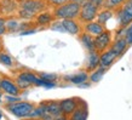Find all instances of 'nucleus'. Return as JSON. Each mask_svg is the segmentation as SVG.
Masks as SVG:
<instances>
[{"label":"nucleus","instance_id":"f257e3e1","mask_svg":"<svg viewBox=\"0 0 132 120\" xmlns=\"http://www.w3.org/2000/svg\"><path fill=\"white\" fill-rule=\"evenodd\" d=\"M48 9L50 7L45 0H20L17 17L23 21H34L40 12Z\"/></svg>","mask_w":132,"mask_h":120},{"label":"nucleus","instance_id":"f03ea898","mask_svg":"<svg viewBox=\"0 0 132 120\" xmlns=\"http://www.w3.org/2000/svg\"><path fill=\"white\" fill-rule=\"evenodd\" d=\"M36 107L35 103L33 102H28V101H18L15 103H4L3 108L9 113L13 115L15 118H18L21 120L28 119L32 116V113L34 110V108Z\"/></svg>","mask_w":132,"mask_h":120},{"label":"nucleus","instance_id":"7ed1b4c3","mask_svg":"<svg viewBox=\"0 0 132 120\" xmlns=\"http://www.w3.org/2000/svg\"><path fill=\"white\" fill-rule=\"evenodd\" d=\"M81 6L78 5L74 1H68L67 4L58 6L56 9H52V12L56 17V20H70V18H78L80 13Z\"/></svg>","mask_w":132,"mask_h":120},{"label":"nucleus","instance_id":"20e7f679","mask_svg":"<svg viewBox=\"0 0 132 120\" xmlns=\"http://www.w3.org/2000/svg\"><path fill=\"white\" fill-rule=\"evenodd\" d=\"M15 80L22 91H27L28 89H30V86H36L39 80V74L28 69H24L15 75Z\"/></svg>","mask_w":132,"mask_h":120},{"label":"nucleus","instance_id":"39448f33","mask_svg":"<svg viewBox=\"0 0 132 120\" xmlns=\"http://www.w3.org/2000/svg\"><path fill=\"white\" fill-rule=\"evenodd\" d=\"M118 26L121 28H126L132 22V0H127L119 10L115 11Z\"/></svg>","mask_w":132,"mask_h":120},{"label":"nucleus","instance_id":"423d86ee","mask_svg":"<svg viewBox=\"0 0 132 120\" xmlns=\"http://www.w3.org/2000/svg\"><path fill=\"white\" fill-rule=\"evenodd\" d=\"M100 10L101 9L97 5H95L91 1H88V3H86L85 5L81 6V10H80L78 20L80 21V23H82V24L92 22V21H96Z\"/></svg>","mask_w":132,"mask_h":120},{"label":"nucleus","instance_id":"0eeeda50","mask_svg":"<svg viewBox=\"0 0 132 120\" xmlns=\"http://www.w3.org/2000/svg\"><path fill=\"white\" fill-rule=\"evenodd\" d=\"M114 40V33L109 29H105L103 33H101L100 35L95 36V47L96 51H98L100 53L107 51L108 49H110Z\"/></svg>","mask_w":132,"mask_h":120},{"label":"nucleus","instance_id":"6e6552de","mask_svg":"<svg viewBox=\"0 0 132 120\" xmlns=\"http://www.w3.org/2000/svg\"><path fill=\"white\" fill-rule=\"evenodd\" d=\"M1 91L4 95H12V96H22V90L18 87L15 78L1 74Z\"/></svg>","mask_w":132,"mask_h":120},{"label":"nucleus","instance_id":"1a4fd4ad","mask_svg":"<svg viewBox=\"0 0 132 120\" xmlns=\"http://www.w3.org/2000/svg\"><path fill=\"white\" fill-rule=\"evenodd\" d=\"M20 9V0H0V16L13 17L17 16Z\"/></svg>","mask_w":132,"mask_h":120},{"label":"nucleus","instance_id":"9d476101","mask_svg":"<svg viewBox=\"0 0 132 120\" xmlns=\"http://www.w3.org/2000/svg\"><path fill=\"white\" fill-rule=\"evenodd\" d=\"M60 106L62 114L69 116L80 106V97H68V98L60 100Z\"/></svg>","mask_w":132,"mask_h":120},{"label":"nucleus","instance_id":"9b49d317","mask_svg":"<svg viewBox=\"0 0 132 120\" xmlns=\"http://www.w3.org/2000/svg\"><path fill=\"white\" fill-rule=\"evenodd\" d=\"M65 33L70 35H79L82 33V23L78 18H70V20H63L62 21Z\"/></svg>","mask_w":132,"mask_h":120},{"label":"nucleus","instance_id":"f8f14e48","mask_svg":"<svg viewBox=\"0 0 132 120\" xmlns=\"http://www.w3.org/2000/svg\"><path fill=\"white\" fill-rule=\"evenodd\" d=\"M63 81L68 83V84H73L76 85V86H80L81 84H84L86 81H88V73L86 70H81L79 73H75V74H70V75H64L62 78Z\"/></svg>","mask_w":132,"mask_h":120},{"label":"nucleus","instance_id":"ddd939ff","mask_svg":"<svg viewBox=\"0 0 132 120\" xmlns=\"http://www.w3.org/2000/svg\"><path fill=\"white\" fill-rule=\"evenodd\" d=\"M128 47H130V45L127 44L125 36H120V38H114L113 44L110 46V50L120 58V57H122V55H124L125 52L127 51Z\"/></svg>","mask_w":132,"mask_h":120},{"label":"nucleus","instance_id":"4468645a","mask_svg":"<svg viewBox=\"0 0 132 120\" xmlns=\"http://www.w3.org/2000/svg\"><path fill=\"white\" fill-rule=\"evenodd\" d=\"M88 119V104L80 98V106L69 115V120H87Z\"/></svg>","mask_w":132,"mask_h":120},{"label":"nucleus","instance_id":"2eb2a0df","mask_svg":"<svg viewBox=\"0 0 132 120\" xmlns=\"http://www.w3.org/2000/svg\"><path fill=\"white\" fill-rule=\"evenodd\" d=\"M55 20H56V17H55V15H53V12L46 10V11L40 12V13L35 17L34 22L36 23L38 27H50L51 23Z\"/></svg>","mask_w":132,"mask_h":120},{"label":"nucleus","instance_id":"dca6fc26","mask_svg":"<svg viewBox=\"0 0 132 120\" xmlns=\"http://www.w3.org/2000/svg\"><path fill=\"white\" fill-rule=\"evenodd\" d=\"M100 57L101 53L98 51H91L88 52L87 58H86V63H85V70L87 73L93 72L95 69L100 67Z\"/></svg>","mask_w":132,"mask_h":120},{"label":"nucleus","instance_id":"f3484780","mask_svg":"<svg viewBox=\"0 0 132 120\" xmlns=\"http://www.w3.org/2000/svg\"><path fill=\"white\" fill-rule=\"evenodd\" d=\"M119 57L116 56L115 53L110 50V49H108L107 51H104L101 53V57H100V67H103V68L105 69H109L110 67H112L113 64L116 62V60H118Z\"/></svg>","mask_w":132,"mask_h":120},{"label":"nucleus","instance_id":"a211bd4d","mask_svg":"<svg viewBox=\"0 0 132 120\" xmlns=\"http://www.w3.org/2000/svg\"><path fill=\"white\" fill-rule=\"evenodd\" d=\"M105 29H107L105 26L101 24L98 21H92V22L82 24V32L88 33V34H91L92 36L100 35L101 33H103Z\"/></svg>","mask_w":132,"mask_h":120},{"label":"nucleus","instance_id":"6ab92c4d","mask_svg":"<svg viewBox=\"0 0 132 120\" xmlns=\"http://www.w3.org/2000/svg\"><path fill=\"white\" fill-rule=\"evenodd\" d=\"M78 39H79L80 44L84 46V49L87 52H91L96 50V47H95V36H92L91 34H88L86 32H82L78 35Z\"/></svg>","mask_w":132,"mask_h":120},{"label":"nucleus","instance_id":"aec40b11","mask_svg":"<svg viewBox=\"0 0 132 120\" xmlns=\"http://www.w3.org/2000/svg\"><path fill=\"white\" fill-rule=\"evenodd\" d=\"M22 22H23V20L18 18L17 16L6 18V28H7L9 34L20 33L21 30H22Z\"/></svg>","mask_w":132,"mask_h":120},{"label":"nucleus","instance_id":"412c9836","mask_svg":"<svg viewBox=\"0 0 132 120\" xmlns=\"http://www.w3.org/2000/svg\"><path fill=\"white\" fill-rule=\"evenodd\" d=\"M114 16H115V11L102 7L100 11H98L96 21H98V22H100L101 24H103V26H107V23H108Z\"/></svg>","mask_w":132,"mask_h":120},{"label":"nucleus","instance_id":"4be33fe9","mask_svg":"<svg viewBox=\"0 0 132 120\" xmlns=\"http://www.w3.org/2000/svg\"><path fill=\"white\" fill-rule=\"evenodd\" d=\"M108 69L103 68V67H98L97 69H95L93 72L88 73V81L91 83V84H97V83H100L101 80L103 79L104 74L107 73Z\"/></svg>","mask_w":132,"mask_h":120},{"label":"nucleus","instance_id":"5701e85b","mask_svg":"<svg viewBox=\"0 0 132 120\" xmlns=\"http://www.w3.org/2000/svg\"><path fill=\"white\" fill-rule=\"evenodd\" d=\"M0 63L5 66V67H7V68H12L15 66V58L7 51L3 50L0 52Z\"/></svg>","mask_w":132,"mask_h":120},{"label":"nucleus","instance_id":"b1692460","mask_svg":"<svg viewBox=\"0 0 132 120\" xmlns=\"http://www.w3.org/2000/svg\"><path fill=\"white\" fill-rule=\"evenodd\" d=\"M126 1H127V0H105L103 4V7L113 10V11H116V10H119V9L125 4Z\"/></svg>","mask_w":132,"mask_h":120},{"label":"nucleus","instance_id":"393cba45","mask_svg":"<svg viewBox=\"0 0 132 120\" xmlns=\"http://www.w3.org/2000/svg\"><path fill=\"white\" fill-rule=\"evenodd\" d=\"M51 30H55V32H61V33H65L64 30V27H63V23L61 20H55L53 22L51 23V26L48 27Z\"/></svg>","mask_w":132,"mask_h":120},{"label":"nucleus","instance_id":"a878e982","mask_svg":"<svg viewBox=\"0 0 132 120\" xmlns=\"http://www.w3.org/2000/svg\"><path fill=\"white\" fill-rule=\"evenodd\" d=\"M45 1H46V4L48 5V7L56 9V7H58V6H62V5L67 4L70 0H45Z\"/></svg>","mask_w":132,"mask_h":120},{"label":"nucleus","instance_id":"bb28decb","mask_svg":"<svg viewBox=\"0 0 132 120\" xmlns=\"http://www.w3.org/2000/svg\"><path fill=\"white\" fill-rule=\"evenodd\" d=\"M39 74V76L40 78H43V79L45 80H48V81H55V83H57V80H58V75H56V74H53V73H38Z\"/></svg>","mask_w":132,"mask_h":120},{"label":"nucleus","instance_id":"cd10ccee","mask_svg":"<svg viewBox=\"0 0 132 120\" xmlns=\"http://www.w3.org/2000/svg\"><path fill=\"white\" fill-rule=\"evenodd\" d=\"M125 39L127 41V44L132 46V22L125 29Z\"/></svg>","mask_w":132,"mask_h":120},{"label":"nucleus","instance_id":"c85d7f7f","mask_svg":"<svg viewBox=\"0 0 132 120\" xmlns=\"http://www.w3.org/2000/svg\"><path fill=\"white\" fill-rule=\"evenodd\" d=\"M7 34V28H6V17L0 16V36Z\"/></svg>","mask_w":132,"mask_h":120},{"label":"nucleus","instance_id":"c756f323","mask_svg":"<svg viewBox=\"0 0 132 120\" xmlns=\"http://www.w3.org/2000/svg\"><path fill=\"white\" fill-rule=\"evenodd\" d=\"M21 96H12V95H4V103H15L21 101ZM3 103V104H4Z\"/></svg>","mask_w":132,"mask_h":120},{"label":"nucleus","instance_id":"7c9ffc66","mask_svg":"<svg viewBox=\"0 0 132 120\" xmlns=\"http://www.w3.org/2000/svg\"><path fill=\"white\" fill-rule=\"evenodd\" d=\"M39 30L38 28H29V29H26V30H22L21 33H18L21 36H26V35H30V34H34Z\"/></svg>","mask_w":132,"mask_h":120},{"label":"nucleus","instance_id":"2f4dec72","mask_svg":"<svg viewBox=\"0 0 132 120\" xmlns=\"http://www.w3.org/2000/svg\"><path fill=\"white\" fill-rule=\"evenodd\" d=\"M90 1H91V3H93L95 5H97L100 9H102V7H103V4H104V1H105V0H90Z\"/></svg>","mask_w":132,"mask_h":120},{"label":"nucleus","instance_id":"473e14b6","mask_svg":"<svg viewBox=\"0 0 132 120\" xmlns=\"http://www.w3.org/2000/svg\"><path fill=\"white\" fill-rule=\"evenodd\" d=\"M72 1H74V3H76L78 5H80V6H82V5H85L86 3H88L90 0H72Z\"/></svg>","mask_w":132,"mask_h":120},{"label":"nucleus","instance_id":"72a5a7b5","mask_svg":"<svg viewBox=\"0 0 132 120\" xmlns=\"http://www.w3.org/2000/svg\"><path fill=\"white\" fill-rule=\"evenodd\" d=\"M55 120H69V116L67 115H64V114H61L60 116H57Z\"/></svg>","mask_w":132,"mask_h":120},{"label":"nucleus","instance_id":"f704fd0d","mask_svg":"<svg viewBox=\"0 0 132 120\" xmlns=\"http://www.w3.org/2000/svg\"><path fill=\"white\" fill-rule=\"evenodd\" d=\"M0 120H6V115L4 114V110L0 108Z\"/></svg>","mask_w":132,"mask_h":120},{"label":"nucleus","instance_id":"c9c22d12","mask_svg":"<svg viewBox=\"0 0 132 120\" xmlns=\"http://www.w3.org/2000/svg\"><path fill=\"white\" fill-rule=\"evenodd\" d=\"M0 103H4V92L0 91Z\"/></svg>","mask_w":132,"mask_h":120},{"label":"nucleus","instance_id":"e433bc0d","mask_svg":"<svg viewBox=\"0 0 132 120\" xmlns=\"http://www.w3.org/2000/svg\"><path fill=\"white\" fill-rule=\"evenodd\" d=\"M4 50V43H3V39H1V36H0V52Z\"/></svg>","mask_w":132,"mask_h":120},{"label":"nucleus","instance_id":"4c0bfd02","mask_svg":"<svg viewBox=\"0 0 132 120\" xmlns=\"http://www.w3.org/2000/svg\"><path fill=\"white\" fill-rule=\"evenodd\" d=\"M24 120H41L39 118H28V119H24Z\"/></svg>","mask_w":132,"mask_h":120},{"label":"nucleus","instance_id":"58836bf2","mask_svg":"<svg viewBox=\"0 0 132 120\" xmlns=\"http://www.w3.org/2000/svg\"><path fill=\"white\" fill-rule=\"evenodd\" d=\"M0 91H1V76H0Z\"/></svg>","mask_w":132,"mask_h":120}]
</instances>
